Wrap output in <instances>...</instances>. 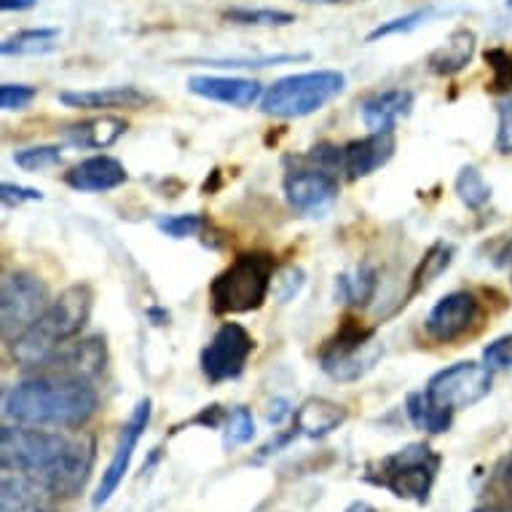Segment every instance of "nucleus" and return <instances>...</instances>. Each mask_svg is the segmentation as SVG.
I'll return each instance as SVG.
<instances>
[{
	"label": "nucleus",
	"instance_id": "nucleus-1",
	"mask_svg": "<svg viewBox=\"0 0 512 512\" xmlns=\"http://www.w3.org/2000/svg\"><path fill=\"white\" fill-rule=\"evenodd\" d=\"M0 462L3 470L33 480L49 496L73 499L92 478L94 440L14 424L0 432Z\"/></svg>",
	"mask_w": 512,
	"mask_h": 512
},
{
	"label": "nucleus",
	"instance_id": "nucleus-2",
	"mask_svg": "<svg viewBox=\"0 0 512 512\" xmlns=\"http://www.w3.org/2000/svg\"><path fill=\"white\" fill-rule=\"evenodd\" d=\"M100 408V395L89 381L43 373L19 381L3 397L6 419L22 427H84Z\"/></svg>",
	"mask_w": 512,
	"mask_h": 512
},
{
	"label": "nucleus",
	"instance_id": "nucleus-3",
	"mask_svg": "<svg viewBox=\"0 0 512 512\" xmlns=\"http://www.w3.org/2000/svg\"><path fill=\"white\" fill-rule=\"evenodd\" d=\"M92 303L94 295L89 285H73L62 290L49 303V309L43 311L22 336L11 341V360L17 362L19 368H46V362L62 346L81 336V330L92 317Z\"/></svg>",
	"mask_w": 512,
	"mask_h": 512
},
{
	"label": "nucleus",
	"instance_id": "nucleus-4",
	"mask_svg": "<svg viewBox=\"0 0 512 512\" xmlns=\"http://www.w3.org/2000/svg\"><path fill=\"white\" fill-rule=\"evenodd\" d=\"M277 277V263L269 252H242L210 282L215 314H247L261 309Z\"/></svg>",
	"mask_w": 512,
	"mask_h": 512
},
{
	"label": "nucleus",
	"instance_id": "nucleus-5",
	"mask_svg": "<svg viewBox=\"0 0 512 512\" xmlns=\"http://www.w3.org/2000/svg\"><path fill=\"white\" fill-rule=\"evenodd\" d=\"M440 464H443V459L432 445L411 443L370 464L365 480H370L378 488H387L389 494H395L397 499L427 504L429 494L435 488Z\"/></svg>",
	"mask_w": 512,
	"mask_h": 512
},
{
	"label": "nucleus",
	"instance_id": "nucleus-6",
	"mask_svg": "<svg viewBox=\"0 0 512 512\" xmlns=\"http://www.w3.org/2000/svg\"><path fill=\"white\" fill-rule=\"evenodd\" d=\"M346 76L338 70H311L274 81L263 92L261 110L274 118H306L344 92Z\"/></svg>",
	"mask_w": 512,
	"mask_h": 512
},
{
	"label": "nucleus",
	"instance_id": "nucleus-7",
	"mask_svg": "<svg viewBox=\"0 0 512 512\" xmlns=\"http://www.w3.org/2000/svg\"><path fill=\"white\" fill-rule=\"evenodd\" d=\"M384 357V344L376 338V330L362 328L346 319L336 336L319 352V368L338 384H354L376 368Z\"/></svg>",
	"mask_w": 512,
	"mask_h": 512
},
{
	"label": "nucleus",
	"instance_id": "nucleus-8",
	"mask_svg": "<svg viewBox=\"0 0 512 512\" xmlns=\"http://www.w3.org/2000/svg\"><path fill=\"white\" fill-rule=\"evenodd\" d=\"M49 287L30 271H9L0 285V333L11 344L49 309Z\"/></svg>",
	"mask_w": 512,
	"mask_h": 512
},
{
	"label": "nucleus",
	"instance_id": "nucleus-9",
	"mask_svg": "<svg viewBox=\"0 0 512 512\" xmlns=\"http://www.w3.org/2000/svg\"><path fill=\"white\" fill-rule=\"evenodd\" d=\"M494 384L491 368L480 365V362H456L451 368L437 370L435 376L429 378L424 395L435 405L445 408V411H464L478 405L483 397H488Z\"/></svg>",
	"mask_w": 512,
	"mask_h": 512
},
{
	"label": "nucleus",
	"instance_id": "nucleus-10",
	"mask_svg": "<svg viewBox=\"0 0 512 512\" xmlns=\"http://www.w3.org/2000/svg\"><path fill=\"white\" fill-rule=\"evenodd\" d=\"M252 349H255V341L244 325H239V322L220 325L218 333L212 336L210 344L204 346L202 357H199L204 378L210 384H223V381L239 378L247 368Z\"/></svg>",
	"mask_w": 512,
	"mask_h": 512
},
{
	"label": "nucleus",
	"instance_id": "nucleus-11",
	"mask_svg": "<svg viewBox=\"0 0 512 512\" xmlns=\"http://www.w3.org/2000/svg\"><path fill=\"white\" fill-rule=\"evenodd\" d=\"M151 397H143L140 403L135 405V411L129 416L121 432H118L116 451H113V459H110L108 470L102 472L100 488L94 494V507H102L113 499V494L118 491V486L124 483L126 472L132 467V456H135V448L140 443V437L145 435V429L151 424Z\"/></svg>",
	"mask_w": 512,
	"mask_h": 512
},
{
	"label": "nucleus",
	"instance_id": "nucleus-12",
	"mask_svg": "<svg viewBox=\"0 0 512 512\" xmlns=\"http://www.w3.org/2000/svg\"><path fill=\"white\" fill-rule=\"evenodd\" d=\"M285 196L295 212L317 218L338 199V180L328 169H290L285 175Z\"/></svg>",
	"mask_w": 512,
	"mask_h": 512
},
{
	"label": "nucleus",
	"instance_id": "nucleus-13",
	"mask_svg": "<svg viewBox=\"0 0 512 512\" xmlns=\"http://www.w3.org/2000/svg\"><path fill=\"white\" fill-rule=\"evenodd\" d=\"M480 303L478 298L467 290H456L432 306V311L424 319L427 336L437 344H454L456 338L470 333V328L478 322Z\"/></svg>",
	"mask_w": 512,
	"mask_h": 512
},
{
	"label": "nucleus",
	"instance_id": "nucleus-14",
	"mask_svg": "<svg viewBox=\"0 0 512 512\" xmlns=\"http://www.w3.org/2000/svg\"><path fill=\"white\" fill-rule=\"evenodd\" d=\"M108 362V349L100 336L81 338V341H70L59 349L49 362H46V373L54 376L81 378V381H92L94 376H100Z\"/></svg>",
	"mask_w": 512,
	"mask_h": 512
},
{
	"label": "nucleus",
	"instance_id": "nucleus-15",
	"mask_svg": "<svg viewBox=\"0 0 512 512\" xmlns=\"http://www.w3.org/2000/svg\"><path fill=\"white\" fill-rule=\"evenodd\" d=\"M395 132H370L362 140H352L341 148V172H346L349 180L373 175L376 169L389 164L395 156Z\"/></svg>",
	"mask_w": 512,
	"mask_h": 512
},
{
	"label": "nucleus",
	"instance_id": "nucleus-16",
	"mask_svg": "<svg viewBox=\"0 0 512 512\" xmlns=\"http://www.w3.org/2000/svg\"><path fill=\"white\" fill-rule=\"evenodd\" d=\"M188 92L202 100L231 105V108H250L263 100V86L252 78L231 76H194L188 78Z\"/></svg>",
	"mask_w": 512,
	"mask_h": 512
},
{
	"label": "nucleus",
	"instance_id": "nucleus-17",
	"mask_svg": "<svg viewBox=\"0 0 512 512\" xmlns=\"http://www.w3.org/2000/svg\"><path fill=\"white\" fill-rule=\"evenodd\" d=\"M126 183L124 164L113 156H92L65 172V185L81 194H102Z\"/></svg>",
	"mask_w": 512,
	"mask_h": 512
},
{
	"label": "nucleus",
	"instance_id": "nucleus-18",
	"mask_svg": "<svg viewBox=\"0 0 512 512\" xmlns=\"http://www.w3.org/2000/svg\"><path fill=\"white\" fill-rule=\"evenodd\" d=\"M59 102L76 110H140L151 102V97L137 86H108L92 92H62Z\"/></svg>",
	"mask_w": 512,
	"mask_h": 512
},
{
	"label": "nucleus",
	"instance_id": "nucleus-19",
	"mask_svg": "<svg viewBox=\"0 0 512 512\" xmlns=\"http://www.w3.org/2000/svg\"><path fill=\"white\" fill-rule=\"evenodd\" d=\"M413 92L408 89H387L362 102V124L370 132H395L400 118L411 116Z\"/></svg>",
	"mask_w": 512,
	"mask_h": 512
},
{
	"label": "nucleus",
	"instance_id": "nucleus-20",
	"mask_svg": "<svg viewBox=\"0 0 512 512\" xmlns=\"http://www.w3.org/2000/svg\"><path fill=\"white\" fill-rule=\"evenodd\" d=\"M293 429L298 435L319 440V437L333 435L341 424L346 421V408L344 405L325 400V397H309L306 403L293 413Z\"/></svg>",
	"mask_w": 512,
	"mask_h": 512
},
{
	"label": "nucleus",
	"instance_id": "nucleus-21",
	"mask_svg": "<svg viewBox=\"0 0 512 512\" xmlns=\"http://www.w3.org/2000/svg\"><path fill=\"white\" fill-rule=\"evenodd\" d=\"M475 33L467 30V27H459L454 33L448 35V41L443 46H437L432 54H429L427 65L432 73L437 76H456L459 70H464L475 57Z\"/></svg>",
	"mask_w": 512,
	"mask_h": 512
},
{
	"label": "nucleus",
	"instance_id": "nucleus-22",
	"mask_svg": "<svg viewBox=\"0 0 512 512\" xmlns=\"http://www.w3.org/2000/svg\"><path fill=\"white\" fill-rule=\"evenodd\" d=\"M126 129H129V124H126L124 118L100 116L65 129V140H68L70 145H76V148L100 151V148H110L113 143H118V140L126 135Z\"/></svg>",
	"mask_w": 512,
	"mask_h": 512
},
{
	"label": "nucleus",
	"instance_id": "nucleus-23",
	"mask_svg": "<svg viewBox=\"0 0 512 512\" xmlns=\"http://www.w3.org/2000/svg\"><path fill=\"white\" fill-rule=\"evenodd\" d=\"M46 496L49 494L35 486L33 480L6 475L0 486V512H54Z\"/></svg>",
	"mask_w": 512,
	"mask_h": 512
},
{
	"label": "nucleus",
	"instance_id": "nucleus-24",
	"mask_svg": "<svg viewBox=\"0 0 512 512\" xmlns=\"http://www.w3.org/2000/svg\"><path fill=\"white\" fill-rule=\"evenodd\" d=\"M378 290V271L368 263H362L349 274L336 277V301L349 303L354 309H365Z\"/></svg>",
	"mask_w": 512,
	"mask_h": 512
},
{
	"label": "nucleus",
	"instance_id": "nucleus-25",
	"mask_svg": "<svg viewBox=\"0 0 512 512\" xmlns=\"http://www.w3.org/2000/svg\"><path fill=\"white\" fill-rule=\"evenodd\" d=\"M405 411H408V419L413 421V427L421 429V432H429V435L448 432V427L454 424V411H445V408L435 405L424 392L408 395Z\"/></svg>",
	"mask_w": 512,
	"mask_h": 512
},
{
	"label": "nucleus",
	"instance_id": "nucleus-26",
	"mask_svg": "<svg viewBox=\"0 0 512 512\" xmlns=\"http://www.w3.org/2000/svg\"><path fill=\"white\" fill-rule=\"evenodd\" d=\"M454 255H456L454 244H448V242L432 244V247L424 252V258H421V263L416 266V271H413L411 293H408V298L419 295L421 290H427V287L432 285L435 279L443 277L445 271L451 269V263H454Z\"/></svg>",
	"mask_w": 512,
	"mask_h": 512
},
{
	"label": "nucleus",
	"instance_id": "nucleus-27",
	"mask_svg": "<svg viewBox=\"0 0 512 512\" xmlns=\"http://www.w3.org/2000/svg\"><path fill=\"white\" fill-rule=\"evenodd\" d=\"M57 41V27H35V30H22V33L6 38L0 51H3V57H35V54H49L57 49Z\"/></svg>",
	"mask_w": 512,
	"mask_h": 512
},
{
	"label": "nucleus",
	"instance_id": "nucleus-28",
	"mask_svg": "<svg viewBox=\"0 0 512 512\" xmlns=\"http://www.w3.org/2000/svg\"><path fill=\"white\" fill-rule=\"evenodd\" d=\"M456 194L462 199L464 207L470 210H480L486 207L488 199H491V185L486 183V177L480 175L475 167H464L456 177Z\"/></svg>",
	"mask_w": 512,
	"mask_h": 512
},
{
	"label": "nucleus",
	"instance_id": "nucleus-29",
	"mask_svg": "<svg viewBox=\"0 0 512 512\" xmlns=\"http://www.w3.org/2000/svg\"><path fill=\"white\" fill-rule=\"evenodd\" d=\"M255 437V419H252L250 408H231V413L226 416V429H223V445L228 451L231 448H239V445H247Z\"/></svg>",
	"mask_w": 512,
	"mask_h": 512
},
{
	"label": "nucleus",
	"instance_id": "nucleus-30",
	"mask_svg": "<svg viewBox=\"0 0 512 512\" xmlns=\"http://www.w3.org/2000/svg\"><path fill=\"white\" fill-rule=\"evenodd\" d=\"M228 22L247 27H285L293 25L295 17L290 11H274V9H231L226 11Z\"/></svg>",
	"mask_w": 512,
	"mask_h": 512
},
{
	"label": "nucleus",
	"instance_id": "nucleus-31",
	"mask_svg": "<svg viewBox=\"0 0 512 512\" xmlns=\"http://www.w3.org/2000/svg\"><path fill=\"white\" fill-rule=\"evenodd\" d=\"M62 161V148L57 145H33L14 153V164L25 172H43V169L57 167Z\"/></svg>",
	"mask_w": 512,
	"mask_h": 512
},
{
	"label": "nucleus",
	"instance_id": "nucleus-32",
	"mask_svg": "<svg viewBox=\"0 0 512 512\" xmlns=\"http://www.w3.org/2000/svg\"><path fill=\"white\" fill-rule=\"evenodd\" d=\"M437 9L435 6H427V9L411 11V14H405V17H397L392 22H384V25H378L376 30H370L368 41H378V38H389V35H400V33H411L419 25H427L429 19L435 17Z\"/></svg>",
	"mask_w": 512,
	"mask_h": 512
},
{
	"label": "nucleus",
	"instance_id": "nucleus-33",
	"mask_svg": "<svg viewBox=\"0 0 512 512\" xmlns=\"http://www.w3.org/2000/svg\"><path fill=\"white\" fill-rule=\"evenodd\" d=\"M207 226V220L196 212H185V215H172V218L159 220L161 234L172 236V239H188V236H199Z\"/></svg>",
	"mask_w": 512,
	"mask_h": 512
},
{
	"label": "nucleus",
	"instance_id": "nucleus-34",
	"mask_svg": "<svg viewBox=\"0 0 512 512\" xmlns=\"http://www.w3.org/2000/svg\"><path fill=\"white\" fill-rule=\"evenodd\" d=\"M303 285H306V274L298 266H290V269H282L274 277V285H271V293L279 303H290L295 295L301 293Z\"/></svg>",
	"mask_w": 512,
	"mask_h": 512
},
{
	"label": "nucleus",
	"instance_id": "nucleus-35",
	"mask_svg": "<svg viewBox=\"0 0 512 512\" xmlns=\"http://www.w3.org/2000/svg\"><path fill=\"white\" fill-rule=\"evenodd\" d=\"M486 62L494 70V89L496 92H504V89H512V57L502 49L486 51Z\"/></svg>",
	"mask_w": 512,
	"mask_h": 512
},
{
	"label": "nucleus",
	"instance_id": "nucleus-36",
	"mask_svg": "<svg viewBox=\"0 0 512 512\" xmlns=\"http://www.w3.org/2000/svg\"><path fill=\"white\" fill-rule=\"evenodd\" d=\"M38 97L35 86L25 84H3L0 86V105L3 110H25Z\"/></svg>",
	"mask_w": 512,
	"mask_h": 512
},
{
	"label": "nucleus",
	"instance_id": "nucleus-37",
	"mask_svg": "<svg viewBox=\"0 0 512 512\" xmlns=\"http://www.w3.org/2000/svg\"><path fill=\"white\" fill-rule=\"evenodd\" d=\"M295 59H306V54H279V57H258V59H212L207 65L212 68H269L279 62H295Z\"/></svg>",
	"mask_w": 512,
	"mask_h": 512
},
{
	"label": "nucleus",
	"instance_id": "nucleus-38",
	"mask_svg": "<svg viewBox=\"0 0 512 512\" xmlns=\"http://www.w3.org/2000/svg\"><path fill=\"white\" fill-rule=\"evenodd\" d=\"M483 362L491 370H504L512 368V336L496 338L494 344H488L483 349Z\"/></svg>",
	"mask_w": 512,
	"mask_h": 512
},
{
	"label": "nucleus",
	"instance_id": "nucleus-39",
	"mask_svg": "<svg viewBox=\"0 0 512 512\" xmlns=\"http://www.w3.org/2000/svg\"><path fill=\"white\" fill-rule=\"evenodd\" d=\"M499 153H512V97L499 102V129H496Z\"/></svg>",
	"mask_w": 512,
	"mask_h": 512
},
{
	"label": "nucleus",
	"instance_id": "nucleus-40",
	"mask_svg": "<svg viewBox=\"0 0 512 512\" xmlns=\"http://www.w3.org/2000/svg\"><path fill=\"white\" fill-rule=\"evenodd\" d=\"M0 199L6 207H19L25 202H41L43 194L38 188H25V185H14V183H3L0 185Z\"/></svg>",
	"mask_w": 512,
	"mask_h": 512
},
{
	"label": "nucleus",
	"instance_id": "nucleus-41",
	"mask_svg": "<svg viewBox=\"0 0 512 512\" xmlns=\"http://www.w3.org/2000/svg\"><path fill=\"white\" fill-rule=\"evenodd\" d=\"M226 416L220 405H210V408H204L199 416L194 419V424H204V427H220V424H226Z\"/></svg>",
	"mask_w": 512,
	"mask_h": 512
},
{
	"label": "nucleus",
	"instance_id": "nucleus-42",
	"mask_svg": "<svg viewBox=\"0 0 512 512\" xmlns=\"http://www.w3.org/2000/svg\"><path fill=\"white\" fill-rule=\"evenodd\" d=\"M293 413V408H290V403L287 400H274V403H269V411H266V421L269 424H282V421L287 419Z\"/></svg>",
	"mask_w": 512,
	"mask_h": 512
},
{
	"label": "nucleus",
	"instance_id": "nucleus-43",
	"mask_svg": "<svg viewBox=\"0 0 512 512\" xmlns=\"http://www.w3.org/2000/svg\"><path fill=\"white\" fill-rule=\"evenodd\" d=\"M499 480H502V491H504V496H507V507L512 510V456L507 459V462H504Z\"/></svg>",
	"mask_w": 512,
	"mask_h": 512
},
{
	"label": "nucleus",
	"instance_id": "nucleus-44",
	"mask_svg": "<svg viewBox=\"0 0 512 512\" xmlns=\"http://www.w3.org/2000/svg\"><path fill=\"white\" fill-rule=\"evenodd\" d=\"M38 0H0V9L3 11H27L33 9Z\"/></svg>",
	"mask_w": 512,
	"mask_h": 512
},
{
	"label": "nucleus",
	"instance_id": "nucleus-45",
	"mask_svg": "<svg viewBox=\"0 0 512 512\" xmlns=\"http://www.w3.org/2000/svg\"><path fill=\"white\" fill-rule=\"evenodd\" d=\"M496 266H512V239L504 244V250L499 252V258H496Z\"/></svg>",
	"mask_w": 512,
	"mask_h": 512
},
{
	"label": "nucleus",
	"instance_id": "nucleus-46",
	"mask_svg": "<svg viewBox=\"0 0 512 512\" xmlns=\"http://www.w3.org/2000/svg\"><path fill=\"white\" fill-rule=\"evenodd\" d=\"M344 512H378V510L370 502H362V499H357V502L349 504Z\"/></svg>",
	"mask_w": 512,
	"mask_h": 512
},
{
	"label": "nucleus",
	"instance_id": "nucleus-47",
	"mask_svg": "<svg viewBox=\"0 0 512 512\" xmlns=\"http://www.w3.org/2000/svg\"><path fill=\"white\" fill-rule=\"evenodd\" d=\"M475 512H512L510 507H496V504H491V507H478Z\"/></svg>",
	"mask_w": 512,
	"mask_h": 512
},
{
	"label": "nucleus",
	"instance_id": "nucleus-48",
	"mask_svg": "<svg viewBox=\"0 0 512 512\" xmlns=\"http://www.w3.org/2000/svg\"><path fill=\"white\" fill-rule=\"evenodd\" d=\"M306 3H354V0H306Z\"/></svg>",
	"mask_w": 512,
	"mask_h": 512
},
{
	"label": "nucleus",
	"instance_id": "nucleus-49",
	"mask_svg": "<svg viewBox=\"0 0 512 512\" xmlns=\"http://www.w3.org/2000/svg\"><path fill=\"white\" fill-rule=\"evenodd\" d=\"M507 6H512V0H507Z\"/></svg>",
	"mask_w": 512,
	"mask_h": 512
}]
</instances>
